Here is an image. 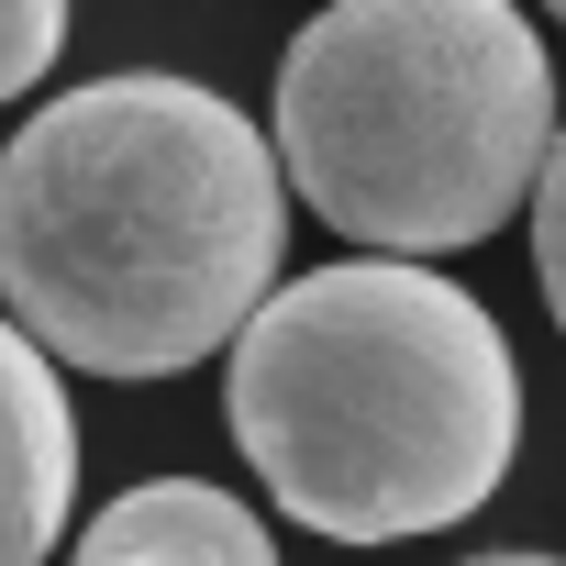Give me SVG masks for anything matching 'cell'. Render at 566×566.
I'll return each mask as SVG.
<instances>
[{
    "mask_svg": "<svg viewBox=\"0 0 566 566\" xmlns=\"http://www.w3.org/2000/svg\"><path fill=\"white\" fill-rule=\"evenodd\" d=\"M290 167L200 78H90L0 145V312L56 367L178 378L277 290Z\"/></svg>",
    "mask_w": 566,
    "mask_h": 566,
    "instance_id": "1",
    "label": "cell"
},
{
    "mask_svg": "<svg viewBox=\"0 0 566 566\" xmlns=\"http://www.w3.org/2000/svg\"><path fill=\"white\" fill-rule=\"evenodd\" d=\"M222 400L266 500L334 544L455 533L522 455L511 334L422 255H345L266 290Z\"/></svg>",
    "mask_w": 566,
    "mask_h": 566,
    "instance_id": "2",
    "label": "cell"
},
{
    "mask_svg": "<svg viewBox=\"0 0 566 566\" xmlns=\"http://www.w3.org/2000/svg\"><path fill=\"white\" fill-rule=\"evenodd\" d=\"M266 145L367 255H455L533 200L555 67L511 0H334L277 56Z\"/></svg>",
    "mask_w": 566,
    "mask_h": 566,
    "instance_id": "3",
    "label": "cell"
},
{
    "mask_svg": "<svg viewBox=\"0 0 566 566\" xmlns=\"http://www.w3.org/2000/svg\"><path fill=\"white\" fill-rule=\"evenodd\" d=\"M78 500V411L56 356L0 312V566H45Z\"/></svg>",
    "mask_w": 566,
    "mask_h": 566,
    "instance_id": "4",
    "label": "cell"
},
{
    "mask_svg": "<svg viewBox=\"0 0 566 566\" xmlns=\"http://www.w3.org/2000/svg\"><path fill=\"white\" fill-rule=\"evenodd\" d=\"M78 555H156V566H277L266 522H255L233 489H211V478H145V489L101 500Z\"/></svg>",
    "mask_w": 566,
    "mask_h": 566,
    "instance_id": "5",
    "label": "cell"
},
{
    "mask_svg": "<svg viewBox=\"0 0 566 566\" xmlns=\"http://www.w3.org/2000/svg\"><path fill=\"white\" fill-rule=\"evenodd\" d=\"M67 56V0H0V101H23Z\"/></svg>",
    "mask_w": 566,
    "mask_h": 566,
    "instance_id": "6",
    "label": "cell"
},
{
    "mask_svg": "<svg viewBox=\"0 0 566 566\" xmlns=\"http://www.w3.org/2000/svg\"><path fill=\"white\" fill-rule=\"evenodd\" d=\"M533 290L566 334V134L544 145V178H533Z\"/></svg>",
    "mask_w": 566,
    "mask_h": 566,
    "instance_id": "7",
    "label": "cell"
},
{
    "mask_svg": "<svg viewBox=\"0 0 566 566\" xmlns=\"http://www.w3.org/2000/svg\"><path fill=\"white\" fill-rule=\"evenodd\" d=\"M478 566H566V555H478Z\"/></svg>",
    "mask_w": 566,
    "mask_h": 566,
    "instance_id": "8",
    "label": "cell"
},
{
    "mask_svg": "<svg viewBox=\"0 0 566 566\" xmlns=\"http://www.w3.org/2000/svg\"><path fill=\"white\" fill-rule=\"evenodd\" d=\"M78 566H156V555H78Z\"/></svg>",
    "mask_w": 566,
    "mask_h": 566,
    "instance_id": "9",
    "label": "cell"
},
{
    "mask_svg": "<svg viewBox=\"0 0 566 566\" xmlns=\"http://www.w3.org/2000/svg\"><path fill=\"white\" fill-rule=\"evenodd\" d=\"M544 12H555V23H566V0H544Z\"/></svg>",
    "mask_w": 566,
    "mask_h": 566,
    "instance_id": "10",
    "label": "cell"
}]
</instances>
